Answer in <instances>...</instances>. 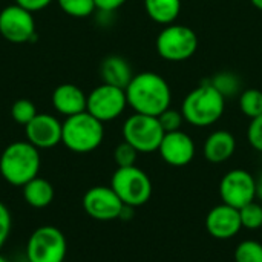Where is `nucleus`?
<instances>
[{
	"instance_id": "f257e3e1",
	"label": "nucleus",
	"mask_w": 262,
	"mask_h": 262,
	"mask_svg": "<svg viewBox=\"0 0 262 262\" xmlns=\"http://www.w3.org/2000/svg\"><path fill=\"white\" fill-rule=\"evenodd\" d=\"M124 91L127 106H130L135 114L158 117L169 109L172 103L169 83L164 77L152 71L135 74Z\"/></svg>"
},
{
	"instance_id": "f03ea898",
	"label": "nucleus",
	"mask_w": 262,
	"mask_h": 262,
	"mask_svg": "<svg viewBox=\"0 0 262 262\" xmlns=\"http://www.w3.org/2000/svg\"><path fill=\"white\" fill-rule=\"evenodd\" d=\"M40 164V154L35 146L29 141H14L0 155V175L8 184L23 187L38 177Z\"/></svg>"
},
{
	"instance_id": "7ed1b4c3",
	"label": "nucleus",
	"mask_w": 262,
	"mask_h": 262,
	"mask_svg": "<svg viewBox=\"0 0 262 262\" xmlns=\"http://www.w3.org/2000/svg\"><path fill=\"white\" fill-rule=\"evenodd\" d=\"M226 111V98L204 81L192 89L183 100L181 112L184 120L195 127H209L215 124Z\"/></svg>"
},
{
	"instance_id": "20e7f679",
	"label": "nucleus",
	"mask_w": 262,
	"mask_h": 262,
	"mask_svg": "<svg viewBox=\"0 0 262 262\" xmlns=\"http://www.w3.org/2000/svg\"><path fill=\"white\" fill-rule=\"evenodd\" d=\"M103 124L88 111L68 117L61 124V143L75 154H89L103 143Z\"/></svg>"
},
{
	"instance_id": "39448f33",
	"label": "nucleus",
	"mask_w": 262,
	"mask_h": 262,
	"mask_svg": "<svg viewBox=\"0 0 262 262\" xmlns=\"http://www.w3.org/2000/svg\"><path fill=\"white\" fill-rule=\"evenodd\" d=\"M155 46L161 58L172 63L186 61L198 49V35L186 25L170 23L160 31Z\"/></svg>"
},
{
	"instance_id": "423d86ee",
	"label": "nucleus",
	"mask_w": 262,
	"mask_h": 262,
	"mask_svg": "<svg viewBox=\"0 0 262 262\" xmlns=\"http://www.w3.org/2000/svg\"><path fill=\"white\" fill-rule=\"evenodd\" d=\"M111 187L123 204L134 209L146 204L152 196V181L147 173L137 166L118 167L112 175Z\"/></svg>"
},
{
	"instance_id": "0eeeda50",
	"label": "nucleus",
	"mask_w": 262,
	"mask_h": 262,
	"mask_svg": "<svg viewBox=\"0 0 262 262\" xmlns=\"http://www.w3.org/2000/svg\"><path fill=\"white\" fill-rule=\"evenodd\" d=\"M164 130L158 117L135 114L123 124V140L134 146L140 154H152L160 149L164 138Z\"/></svg>"
},
{
	"instance_id": "6e6552de",
	"label": "nucleus",
	"mask_w": 262,
	"mask_h": 262,
	"mask_svg": "<svg viewBox=\"0 0 262 262\" xmlns=\"http://www.w3.org/2000/svg\"><path fill=\"white\" fill-rule=\"evenodd\" d=\"M68 252V243L63 232L54 226L35 229L26 244L28 262H63Z\"/></svg>"
},
{
	"instance_id": "1a4fd4ad",
	"label": "nucleus",
	"mask_w": 262,
	"mask_h": 262,
	"mask_svg": "<svg viewBox=\"0 0 262 262\" xmlns=\"http://www.w3.org/2000/svg\"><path fill=\"white\" fill-rule=\"evenodd\" d=\"M127 107L126 91L111 84H100L91 91L88 95L86 111L100 120L101 123H107L117 120Z\"/></svg>"
},
{
	"instance_id": "9d476101",
	"label": "nucleus",
	"mask_w": 262,
	"mask_h": 262,
	"mask_svg": "<svg viewBox=\"0 0 262 262\" xmlns=\"http://www.w3.org/2000/svg\"><path fill=\"white\" fill-rule=\"evenodd\" d=\"M0 35L15 45L32 41L37 37L32 12L17 3L3 8L0 11Z\"/></svg>"
},
{
	"instance_id": "9b49d317",
	"label": "nucleus",
	"mask_w": 262,
	"mask_h": 262,
	"mask_svg": "<svg viewBox=\"0 0 262 262\" xmlns=\"http://www.w3.org/2000/svg\"><path fill=\"white\" fill-rule=\"evenodd\" d=\"M220 196L224 204L241 209L256 198V180L244 169L227 172L220 183Z\"/></svg>"
},
{
	"instance_id": "f8f14e48",
	"label": "nucleus",
	"mask_w": 262,
	"mask_h": 262,
	"mask_svg": "<svg viewBox=\"0 0 262 262\" xmlns=\"http://www.w3.org/2000/svg\"><path fill=\"white\" fill-rule=\"evenodd\" d=\"M123 206V201L114 189L106 186L91 187L83 196L84 212L97 221H112L120 218Z\"/></svg>"
},
{
	"instance_id": "ddd939ff",
	"label": "nucleus",
	"mask_w": 262,
	"mask_h": 262,
	"mask_svg": "<svg viewBox=\"0 0 262 262\" xmlns=\"http://www.w3.org/2000/svg\"><path fill=\"white\" fill-rule=\"evenodd\" d=\"M60 120L51 114H37L26 126V141L40 149H52L61 143Z\"/></svg>"
},
{
	"instance_id": "4468645a",
	"label": "nucleus",
	"mask_w": 262,
	"mask_h": 262,
	"mask_svg": "<svg viewBox=\"0 0 262 262\" xmlns=\"http://www.w3.org/2000/svg\"><path fill=\"white\" fill-rule=\"evenodd\" d=\"M158 152L164 163H167L169 166L184 167L195 158L196 147L192 137H189L183 130H175L164 134Z\"/></svg>"
},
{
	"instance_id": "2eb2a0df",
	"label": "nucleus",
	"mask_w": 262,
	"mask_h": 262,
	"mask_svg": "<svg viewBox=\"0 0 262 262\" xmlns=\"http://www.w3.org/2000/svg\"><path fill=\"white\" fill-rule=\"evenodd\" d=\"M206 229L216 239L233 238L243 229L239 210L224 203L213 207L206 216Z\"/></svg>"
},
{
	"instance_id": "dca6fc26",
	"label": "nucleus",
	"mask_w": 262,
	"mask_h": 262,
	"mask_svg": "<svg viewBox=\"0 0 262 262\" xmlns=\"http://www.w3.org/2000/svg\"><path fill=\"white\" fill-rule=\"evenodd\" d=\"M86 104H88V95L72 83L60 84L52 92L54 109L60 115H64L66 118L84 112Z\"/></svg>"
},
{
	"instance_id": "f3484780",
	"label": "nucleus",
	"mask_w": 262,
	"mask_h": 262,
	"mask_svg": "<svg viewBox=\"0 0 262 262\" xmlns=\"http://www.w3.org/2000/svg\"><path fill=\"white\" fill-rule=\"evenodd\" d=\"M236 150V140L229 130L212 132L204 143V157L213 164L224 163L232 158Z\"/></svg>"
},
{
	"instance_id": "a211bd4d",
	"label": "nucleus",
	"mask_w": 262,
	"mask_h": 262,
	"mask_svg": "<svg viewBox=\"0 0 262 262\" xmlns=\"http://www.w3.org/2000/svg\"><path fill=\"white\" fill-rule=\"evenodd\" d=\"M100 74H101L103 83L111 84V86H117V88H121V89H126L127 84L130 83V80L135 75L132 72V66L129 64V61L121 55H109V57H106L101 61Z\"/></svg>"
},
{
	"instance_id": "6ab92c4d",
	"label": "nucleus",
	"mask_w": 262,
	"mask_h": 262,
	"mask_svg": "<svg viewBox=\"0 0 262 262\" xmlns=\"http://www.w3.org/2000/svg\"><path fill=\"white\" fill-rule=\"evenodd\" d=\"M23 198L28 206L34 209H45L54 200V187L48 180L35 177L23 186Z\"/></svg>"
},
{
	"instance_id": "aec40b11",
	"label": "nucleus",
	"mask_w": 262,
	"mask_h": 262,
	"mask_svg": "<svg viewBox=\"0 0 262 262\" xmlns=\"http://www.w3.org/2000/svg\"><path fill=\"white\" fill-rule=\"evenodd\" d=\"M144 9L149 18L158 25H170L180 17L181 0H144Z\"/></svg>"
},
{
	"instance_id": "412c9836",
	"label": "nucleus",
	"mask_w": 262,
	"mask_h": 262,
	"mask_svg": "<svg viewBox=\"0 0 262 262\" xmlns=\"http://www.w3.org/2000/svg\"><path fill=\"white\" fill-rule=\"evenodd\" d=\"M209 81L226 100L233 98L236 95L239 97V94L243 92V81H241L239 75L232 71L216 72Z\"/></svg>"
},
{
	"instance_id": "4be33fe9",
	"label": "nucleus",
	"mask_w": 262,
	"mask_h": 262,
	"mask_svg": "<svg viewBox=\"0 0 262 262\" xmlns=\"http://www.w3.org/2000/svg\"><path fill=\"white\" fill-rule=\"evenodd\" d=\"M238 101H239V109H241V112H243L246 117H249L250 120L262 115L261 89H256V88L244 89V91L239 94Z\"/></svg>"
},
{
	"instance_id": "5701e85b",
	"label": "nucleus",
	"mask_w": 262,
	"mask_h": 262,
	"mask_svg": "<svg viewBox=\"0 0 262 262\" xmlns=\"http://www.w3.org/2000/svg\"><path fill=\"white\" fill-rule=\"evenodd\" d=\"M60 9L74 18H84L97 11L94 0H57Z\"/></svg>"
},
{
	"instance_id": "b1692460",
	"label": "nucleus",
	"mask_w": 262,
	"mask_h": 262,
	"mask_svg": "<svg viewBox=\"0 0 262 262\" xmlns=\"http://www.w3.org/2000/svg\"><path fill=\"white\" fill-rule=\"evenodd\" d=\"M37 114L38 112H37L35 104L31 100H28V98L17 100L12 104V107H11V117H12V120L17 124H21V126H26Z\"/></svg>"
},
{
	"instance_id": "393cba45",
	"label": "nucleus",
	"mask_w": 262,
	"mask_h": 262,
	"mask_svg": "<svg viewBox=\"0 0 262 262\" xmlns=\"http://www.w3.org/2000/svg\"><path fill=\"white\" fill-rule=\"evenodd\" d=\"M241 224L249 230H258L262 227V206L252 201L239 209Z\"/></svg>"
},
{
	"instance_id": "a878e982",
	"label": "nucleus",
	"mask_w": 262,
	"mask_h": 262,
	"mask_svg": "<svg viewBox=\"0 0 262 262\" xmlns=\"http://www.w3.org/2000/svg\"><path fill=\"white\" fill-rule=\"evenodd\" d=\"M235 262H262V244L256 241H243L235 249Z\"/></svg>"
},
{
	"instance_id": "bb28decb",
	"label": "nucleus",
	"mask_w": 262,
	"mask_h": 262,
	"mask_svg": "<svg viewBox=\"0 0 262 262\" xmlns=\"http://www.w3.org/2000/svg\"><path fill=\"white\" fill-rule=\"evenodd\" d=\"M158 121L163 127V130L167 134V132H175V130H181V126L183 123L186 121L184 117H183V112L181 109H173V107H169L166 109L163 114L158 115Z\"/></svg>"
},
{
	"instance_id": "cd10ccee",
	"label": "nucleus",
	"mask_w": 262,
	"mask_h": 262,
	"mask_svg": "<svg viewBox=\"0 0 262 262\" xmlns=\"http://www.w3.org/2000/svg\"><path fill=\"white\" fill-rule=\"evenodd\" d=\"M138 154L140 152L134 146H130L129 143L123 140V143H120L114 150V160L118 167H130V166H135Z\"/></svg>"
},
{
	"instance_id": "c85d7f7f",
	"label": "nucleus",
	"mask_w": 262,
	"mask_h": 262,
	"mask_svg": "<svg viewBox=\"0 0 262 262\" xmlns=\"http://www.w3.org/2000/svg\"><path fill=\"white\" fill-rule=\"evenodd\" d=\"M247 140L255 150L262 152V115L250 120L247 127Z\"/></svg>"
},
{
	"instance_id": "c756f323",
	"label": "nucleus",
	"mask_w": 262,
	"mask_h": 262,
	"mask_svg": "<svg viewBox=\"0 0 262 262\" xmlns=\"http://www.w3.org/2000/svg\"><path fill=\"white\" fill-rule=\"evenodd\" d=\"M11 226H12V220H11L9 209L0 201V250L6 244L11 235Z\"/></svg>"
},
{
	"instance_id": "7c9ffc66",
	"label": "nucleus",
	"mask_w": 262,
	"mask_h": 262,
	"mask_svg": "<svg viewBox=\"0 0 262 262\" xmlns=\"http://www.w3.org/2000/svg\"><path fill=\"white\" fill-rule=\"evenodd\" d=\"M54 0H15V3L25 9H28L29 12H37L45 9L46 6H49Z\"/></svg>"
},
{
	"instance_id": "2f4dec72",
	"label": "nucleus",
	"mask_w": 262,
	"mask_h": 262,
	"mask_svg": "<svg viewBox=\"0 0 262 262\" xmlns=\"http://www.w3.org/2000/svg\"><path fill=\"white\" fill-rule=\"evenodd\" d=\"M97 11H104V12H115L120 9L127 0H94Z\"/></svg>"
},
{
	"instance_id": "473e14b6",
	"label": "nucleus",
	"mask_w": 262,
	"mask_h": 262,
	"mask_svg": "<svg viewBox=\"0 0 262 262\" xmlns=\"http://www.w3.org/2000/svg\"><path fill=\"white\" fill-rule=\"evenodd\" d=\"M255 180H256V198H259L262 201V172Z\"/></svg>"
},
{
	"instance_id": "72a5a7b5",
	"label": "nucleus",
	"mask_w": 262,
	"mask_h": 262,
	"mask_svg": "<svg viewBox=\"0 0 262 262\" xmlns=\"http://www.w3.org/2000/svg\"><path fill=\"white\" fill-rule=\"evenodd\" d=\"M250 3H252L256 9L262 11V0H250Z\"/></svg>"
},
{
	"instance_id": "f704fd0d",
	"label": "nucleus",
	"mask_w": 262,
	"mask_h": 262,
	"mask_svg": "<svg viewBox=\"0 0 262 262\" xmlns=\"http://www.w3.org/2000/svg\"><path fill=\"white\" fill-rule=\"evenodd\" d=\"M0 262H9V261H8V259H6V258H3V256H2V255H0Z\"/></svg>"
}]
</instances>
